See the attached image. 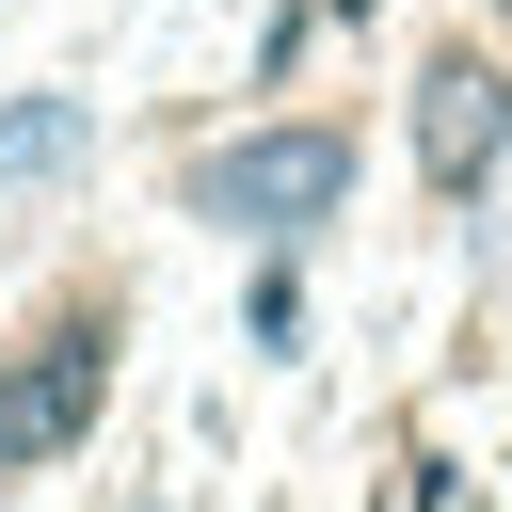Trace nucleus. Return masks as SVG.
Listing matches in <instances>:
<instances>
[{"label": "nucleus", "mask_w": 512, "mask_h": 512, "mask_svg": "<svg viewBox=\"0 0 512 512\" xmlns=\"http://www.w3.org/2000/svg\"><path fill=\"white\" fill-rule=\"evenodd\" d=\"M320 32H336V0H272V16H256V96H288Z\"/></svg>", "instance_id": "obj_5"}, {"label": "nucleus", "mask_w": 512, "mask_h": 512, "mask_svg": "<svg viewBox=\"0 0 512 512\" xmlns=\"http://www.w3.org/2000/svg\"><path fill=\"white\" fill-rule=\"evenodd\" d=\"M80 144H96V112H80V96H16V112H0V192L80 176Z\"/></svg>", "instance_id": "obj_4"}, {"label": "nucleus", "mask_w": 512, "mask_h": 512, "mask_svg": "<svg viewBox=\"0 0 512 512\" xmlns=\"http://www.w3.org/2000/svg\"><path fill=\"white\" fill-rule=\"evenodd\" d=\"M240 320H256V352H304V256H256Z\"/></svg>", "instance_id": "obj_6"}, {"label": "nucleus", "mask_w": 512, "mask_h": 512, "mask_svg": "<svg viewBox=\"0 0 512 512\" xmlns=\"http://www.w3.org/2000/svg\"><path fill=\"white\" fill-rule=\"evenodd\" d=\"M112 336H128V304L80 288V304H48V320L0 352V464H16V480L64 464V448L96 432V400H112Z\"/></svg>", "instance_id": "obj_3"}, {"label": "nucleus", "mask_w": 512, "mask_h": 512, "mask_svg": "<svg viewBox=\"0 0 512 512\" xmlns=\"http://www.w3.org/2000/svg\"><path fill=\"white\" fill-rule=\"evenodd\" d=\"M480 32H512V0H480Z\"/></svg>", "instance_id": "obj_7"}, {"label": "nucleus", "mask_w": 512, "mask_h": 512, "mask_svg": "<svg viewBox=\"0 0 512 512\" xmlns=\"http://www.w3.org/2000/svg\"><path fill=\"white\" fill-rule=\"evenodd\" d=\"M352 176H368V128L352 112H256V128H224V144L176 160V208L224 224V240H256V256H304L352 208Z\"/></svg>", "instance_id": "obj_1"}, {"label": "nucleus", "mask_w": 512, "mask_h": 512, "mask_svg": "<svg viewBox=\"0 0 512 512\" xmlns=\"http://www.w3.org/2000/svg\"><path fill=\"white\" fill-rule=\"evenodd\" d=\"M400 144L432 208H480L512 176V32H416L400 64Z\"/></svg>", "instance_id": "obj_2"}]
</instances>
